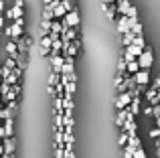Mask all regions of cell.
I'll return each mask as SVG.
<instances>
[]
</instances>
